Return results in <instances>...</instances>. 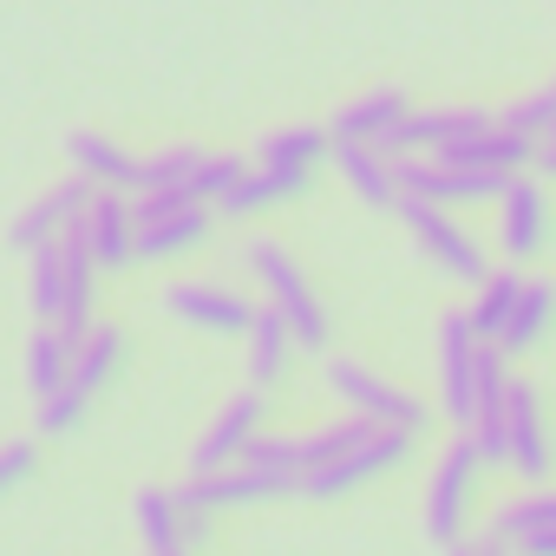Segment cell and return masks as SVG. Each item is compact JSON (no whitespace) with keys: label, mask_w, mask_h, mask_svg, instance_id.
<instances>
[{"label":"cell","mask_w":556,"mask_h":556,"mask_svg":"<svg viewBox=\"0 0 556 556\" xmlns=\"http://www.w3.org/2000/svg\"><path fill=\"white\" fill-rule=\"evenodd\" d=\"M60 295H66V262H60V242H40L27 255V302L40 321H60Z\"/></svg>","instance_id":"484cf974"},{"label":"cell","mask_w":556,"mask_h":556,"mask_svg":"<svg viewBox=\"0 0 556 556\" xmlns=\"http://www.w3.org/2000/svg\"><path fill=\"white\" fill-rule=\"evenodd\" d=\"M523 282H530V275H517V268H497V275H484V282H478V302L465 308L471 328H478V341H497L510 328V308H517Z\"/></svg>","instance_id":"603a6c76"},{"label":"cell","mask_w":556,"mask_h":556,"mask_svg":"<svg viewBox=\"0 0 556 556\" xmlns=\"http://www.w3.org/2000/svg\"><path fill=\"white\" fill-rule=\"evenodd\" d=\"M210 242V203H190V210H170L157 223H138V262H170L184 249H203Z\"/></svg>","instance_id":"2e32d148"},{"label":"cell","mask_w":556,"mask_h":556,"mask_svg":"<svg viewBox=\"0 0 556 556\" xmlns=\"http://www.w3.org/2000/svg\"><path fill=\"white\" fill-rule=\"evenodd\" d=\"M406 112H413V105H406V92L380 86V92H367V99L341 105V112L328 118V138H367V144H387V131H393Z\"/></svg>","instance_id":"e0dca14e"},{"label":"cell","mask_w":556,"mask_h":556,"mask_svg":"<svg viewBox=\"0 0 556 556\" xmlns=\"http://www.w3.org/2000/svg\"><path fill=\"white\" fill-rule=\"evenodd\" d=\"M478 471H484V452H478V439L458 426V439L445 445V458L432 465V484H426V536H432L439 549L458 543L465 504H471V491H478Z\"/></svg>","instance_id":"7a4b0ae2"},{"label":"cell","mask_w":556,"mask_h":556,"mask_svg":"<svg viewBox=\"0 0 556 556\" xmlns=\"http://www.w3.org/2000/svg\"><path fill=\"white\" fill-rule=\"evenodd\" d=\"M66 157H73V170L79 177H92V184H105V190H138V157H125L112 138H99V131H73L66 138Z\"/></svg>","instance_id":"d6986e66"},{"label":"cell","mask_w":556,"mask_h":556,"mask_svg":"<svg viewBox=\"0 0 556 556\" xmlns=\"http://www.w3.org/2000/svg\"><path fill=\"white\" fill-rule=\"evenodd\" d=\"M413 452V432H400V426H380L374 439H361L354 452H341V458H328V465H308V478H302V497H341V491H354V484H367V478H380L387 465H400Z\"/></svg>","instance_id":"5b68a950"},{"label":"cell","mask_w":556,"mask_h":556,"mask_svg":"<svg viewBox=\"0 0 556 556\" xmlns=\"http://www.w3.org/2000/svg\"><path fill=\"white\" fill-rule=\"evenodd\" d=\"M131 523H138V536H144L151 556H177V549L190 543V530H184V504H177V491H164V484L131 491Z\"/></svg>","instance_id":"9a60e30c"},{"label":"cell","mask_w":556,"mask_h":556,"mask_svg":"<svg viewBox=\"0 0 556 556\" xmlns=\"http://www.w3.org/2000/svg\"><path fill=\"white\" fill-rule=\"evenodd\" d=\"M380 432V419H367V413H341L334 426H321V432H308L302 439V458L308 465H328V458H341V452H354L361 439H374Z\"/></svg>","instance_id":"83f0119b"},{"label":"cell","mask_w":556,"mask_h":556,"mask_svg":"<svg viewBox=\"0 0 556 556\" xmlns=\"http://www.w3.org/2000/svg\"><path fill=\"white\" fill-rule=\"evenodd\" d=\"M60 262H66V295H60V334L79 348L86 334H92V295H99V255H92V242H86V223H66L60 229Z\"/></svg>","instance_id":"ba28073f"},{"label":"cell","mask_w":556,"mask_h":556,"mask_svg":"<svg viewBox=\"0 0 556 556\" xmlns=\"http://www.w3.org/2000/svg\"><path fill=\"white\" fill-rule=\"evenodd\" d=\"M197 164H203V151H197V144H170V151H157V157H138V190L190 184V177H197Z\"/></svg>","instance_id":"f1b7e54d"},{"label":"cell","mask_w":556,"mask_h":556,"mask_svg":"<svg viewBox=\"0 0 556 556\" xmlns=\"http://www.w3.org/2000/svg\"><path fill=\"white\" fill-rule=\"evenodd\" d=\"M497 242L510 262H530L549 249V197L536 177H510L504 197H497Z\"/></svg>","instance_id":"52a82bcc"},{"label":"cell","mask_w":556,"mask_h":556,"mask_svg":"<svg viewBox=\"0 0 556 556\" xmlns=\"http://www.w3.org/2000/svg\"><path fill=\"white\" fill-rule=\"evenodd\" d=\"M328 393H334L348 413H367V419H380V426H400V432H419V426H426V406H419L406 387H393V380H380L374 367H361V361H328Z\"/></svg>","instance_id":"277c9868"},{"label":"cell","mask_w":556,"mask_h":556,"mask_svg":"<svg viewBox=\"0 0 556 556\" xmlns=\"http://www.w3.org/2000/svg\"><path fill=\"white\" fill-rule=\"evenodd\" d=\"M549 523H556V491H523L517 504H504V510L491 517V536L523 543V536H536V530H549Z\"/></svg>","instance_id":"4316f807"},{"label":"cell","mask_w":556,"mask_h":556,"mask_svg":"<svg viewBox=\"0 0 556 556\" xmlns=\"http://www.w3.org/2000/svg\"><path fill=\"white\" fill-rule=\"evenodd\" d=\"M164 308L203 334H249V321H255V308L216 282H177V289H164Z\"/></svg>","instance_id":"7c38bea8"},{"label":"cell","mask_w":556,"mask_h":556,"mask_svg":"<svg viewBox=\"0 0 556 556\" xmlns=\"http://www.w3.org/2000/svg\"><path fill=\"white\" fill-rule=\"evenodd\" d=\"M400 216H406V229L419 236V249L452 275V282H484L491 275V262H484V249L471 242V229H458L452 223V203H426V197H400Z\"/></svg>","instance_id":"3957f363"},{"label":"cell","mask_w":556,"mask_h":556,"mask_svg":"<svg viewBox=\"0 0 556 556\" xmlns=\"http://www.w3.org/2000/svg\"><path fill=\"white\" fill-rule=\"evenodd\" d=\"M478 328L471 315H445L439 321V400H445V419L452 426H471V400H478Z\"/></svg>","instance_id":"8992f818"},{"label":"cell","mask_w":556,"mask_h":556,"mask_svg":"<svg viewBox=\"0 0 556 556\" xmlns=\"http://www.w3.org/2000/svg\"><path fill=\"white\" fill-rule=\"evenodd\" d=\"M177 556H184V549H177Z\"/></svg>","instance_id":"74e56055"},{"label":"cell","mask_w":556,"mask_h":556,"mask_svg":"<svg viewBox=\"0 0 556 556\" xmlns=\"http://www.w3.org/2000/svg\"><path fill=\"white\" fill-rule=\"evenodd\" d=\"M543 138H549V144H556V125H549V131H543Z\"/></svg>","instance_id":"8d00e7d4"},{"label":"cell","mask_w":556,"mask_h":556,"mask_svg":"<svg viewBox=\"0 0 556 556\" xmlns=\"http://www.w3.org/2000/svg\"><path fill=\"white\" fill-rule=\"evenodd\" d=\"M249 275L268 289V302L289 315V328H295V348H308V354H328V308L315 302V289H308V275H302V262L282 249V242H249Z\"/></svg>","instance_id":"6da1fadb"},{"label":"cell","mask_w":556,"mask_h":556,"mask_svg":"<svg viewBox=\"0 0 556 556\" xmlns=\"http://www.w3.org/2000/svg\"><path fill=\"white\" fill-rule=\"evenodd\" d=\"M79 413H86V393H79V387H60V393L40 400V432H73Z\"/></svg>","instance_id":"d6a6232c"},{"label":"cell","mask_w":556,"mask_h":556,"mask_svg":"<svg viewBox=\"0 0 556 556\" xmlns=\"http://www.w3.org/2000/svg\"><path fill=\"white\" fill-rule=\"evenodd\" d=\"M289 348H295V328H289L282 308L268 302V308L249 321V380H255V387L282 380V374H289Z\"/></svg>","instance_id":"ffe728a7"},{"label":"cell","mask_w":556,"mask_h":556,"mask_svg":"<svg viewBox=\"0 0 556 556\" xmlns=\"http://www.w3.org/2000/svg\"><path fill=\"white\" fill-rule=\"evenodd\" d=\"M445 556H471V543H445Z\"/></svg>","instance_id":"d590c367"},{"label":"cell","mask_w":556,"mask_h":556,"mask_svg":"<svg viewBox=\"0 0 556 556\" xmlns=\"http://www.w3.org/2000/svg\"><path fill=\"white\" fill-rule=\"evenodd\" d=\"M66 374H73V341L47 321V328H34L27 334V393H60L66 387Z\"/></svg>","instance_id":"cb8c5ba5"},{"label":"cell","mask_w":556,"mask_h":556,"mask_svg":"<svg viewBox=\"0 0 556 556\" xmlns=\"http://www.w3.org/2000/svg\"><path fill=\"white\" fill-rule=\"evenodd\" d=\"M536 170H543V177H556V144H549V138L536 144Z\"/></svg>","instance_id":"e575fe53"},{"label":"cell","mask_w":556,"mask_h":556,"mask_svg":"<svg viewBox=\"0 0 556 556\" xmlns=\"http://www.w3.org/2000/svg\"><path fill=\"white\" fill-rule=\"evenodd\" d=\"M92 190H99L92 177H66L60 190H47L40 203H27V210L14 216V229H8V242H14L21 255H34L40 242H60V229L86 216V203H92Z\"/></svg>","instance_id":"30bf717a"},{"label":"cell","mask_w":556,"mask_h":556,"mask_svg":"<svg viewBox=\"0 0 556 556\" xmlns=\"http://www.w3.org/2000/svg\"><path fill=\"white\" fill-rule=\"evenodd\" d=\"M504 125H517V131H530V138H543L549 125H556V86H543V92H530V99H517L510 112H497Z\"/></svg>","instance_id":"1f68e13d"},{"label":"cell","mask_w":556,"mask_h":556,"mask_svg":"<svg viewBox=\"0 0 556 556\" xmlns=\"http://www.w3.org/2000/svg\"><path fill=\"white\" fill-rule=\"evenodd\" d=\"M118 361H125V334L118 328H92L79 348H73V374H66V387H79L86 400L118 374Z\"/></svg>","instance_id":"d4e9b609"},{"label":"cell","mask_w":556,"mask_h":556,"mask_svg":"<svg viewBox=\"0 0 556 556\" xmlns=\"http://www.w3.org/2000/svg\"><path fill=\"white\" fill-rule=\"evenodd\" d=\"M27 471H34V445H27V439L0 445V491H14V484H21Z\"/></svg>","instance_id":"836d02e7"},{"label":"cell","mask_w":556,"mask_h":556,"mask_svg":"<svg viewBox=\"0 0 556 556\" xmlns=\"http://www.w3.org/2000/svg\"><path fill=\"white\" fill-rule=\"evenodd\" d=\"M242 170H249L242 157H203V164H197V177H190L184 190H190L197 203H223V197L236 190V177H242Z\"/></svg>","instance_id":"4dcf8cb0"},{"label":"cell","mask_w":556,"mask_h":556,"mask_svg":"<svg viewBox=\"0 0 556 556\" xmlns=\"http://www.w3.org/2000/svg\"><path fill=\"white\" fill-rule=\"evenodd\" d=\"M504 426H510V452H504V465L517 471V478H543L549 471V439H543V419H536V393L523 387V380H510V400H504Z\"/></svg>","instance_id":"4fadbf2b"},{"label":"cell","mask_w":556,"mask_h":556,"mask_svg":"<svg viewBox=\"0 0 556 556\" xmlns=\"http://www.w3.org/2000/svg\"><path fill=\"white\" fill-rule=\"evenodd\" d=\"M549 321H556V289H549V282H523V295H517L510 328L497 334V348H504V354H530V348L549 334Z\"/></svg>","instance_id":"7402d4cb"},{"label":"cell","mask_w":556,"mask_h":556,"mask_svg":"<svg viewBox=\"0 0 556 556\" xmlns=\"http://www.w3.org/2000/svg\"><path fill=\"white\" fill-rule=\"evenodd\" d=\"M242 465H255V471H282V478H308L302 439H268V432H255L249 452H242Z\"/></svg>","instance_id":"f546056e"},{"label":"cell","mask_w":556,"mask_h":556,"mask_svg":"<svg viewBox=\"0 0 556 556\" xmlns=\"http://www.w3.org/2000/svg\"><path fill=\"white\" fill-rule=\"evenodd\" d=\"M302 190H308V170H268V164H255V170L236 177V190L216 210L223 216H262V210H275L282 197H302Z\"/></svg>","instance_id":"ac0fdd59"},{"label":"cell","mask_w":556,"mask_h":556,"mask_svg":"<svg viewBox=\"0 0 556 556\" xmlns=\"http://www.w3.org/2000/svg\"><path fill=\"white\" fill-rule=\"evenodd\" d=\"M86 242H92V255H99V268H131L138 262V210H131V190H92V203H86Z\"/></svg>","instance_id":"9c48e42d"},{"label":"cell","mask_w":556,"mask_h":556,"mask_svg":"<svg viewBox=\"0 0 556 556\" xmlns=\"http://www.w3.org/2000/svg\"><path fill=\"white\" fill-rule=\"evenodd\" d=\"M328 157L341 164V177L354 184V197H367V203H380V210H400V177H393V157H387L380 144H367V138H334Z\"/></svg>","instance_id":"5bb4252c"},{"label":"cell","mask_w":556,"mask_h":556,"mask_svg":"<svg viewBox=\"0 0 556 556\" xmlns=\"http://www.w3.org/2000/svg\"><path fill=\"white\" fill-rule=\"evenodd\" d=\"M328 151H334L328 131H315V125H289V131H268V138L255 144V164H268V170H315Z\"/></svg>","instance_id":"44dd1931"},{"label":"cell","mask_w":556,"mask_h":556,"mask_svg":"<svg viewBox=\"0 0 556 556\" xmlns=\"http://www.w3.org/2000/svg\"><path fill=\"white\" fill-rule=\"evenodd\" d=\"M255 432H262V393L249 387V393H236V400L210 419V432H203L197 452H190V471H223V465H236Z\"/></svg>","instance_id":"8fae6325"}]
</instances>
